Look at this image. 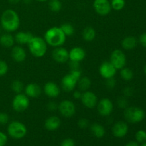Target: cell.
Listing matches in <instances>:
<instances>
[{
	"mask_svg": "<svg viewBox=\"0 0 146 146\" xmlns=\"http://www.w3.org/2000/svg\"><path fill=\"white\" fill-rule=\"evenodd\" d=\"M0 26L6 32H14L20 26V18L18 13L12 9L4 10L0 18Z\"/></svg>",
	"mask_w": 146,
	"mask_h": 146,
	"instance_id": "cell-1",
	"label": "cell"
},
{
	"mask_svg": "<svg viewBox=\"0 0 146 146\" xmlns=\"http://www.w3.org/2000/svg\"><path fill=\"white\" fill-rule=\"evenodd\" d=\"M44 40L47 45L56 48L62 46L66 41V36L64 34L60 27H52L44 34Z\"/></svg>",
	"mask_w": 146,
	"mask_h": 146,
	"instance_id": "cell-2",
	"label": "cell"
},
{
	"mask_svg": "<svg viewBox=\"0 0 146 146\" xmlns=\"http://www.w3.org/2000/svg\"><path fill=\"white\" fill-rule=\"evenodd\" d=\"M29 52L35 58H42L47 52V44L44 38L33 36L27 44Z\"/></svg>",
	"mask_w": 146,
	"mask_h": 146,
	"instance_id": "cell-3",
	"label": "cell"
},
{
	"mask_svg": "<svg viewBox=\"0 0 146 146\" xmlns=\"http://www.w3.org/2000/svg\"><path fill=\"white\" fill-rule=\"evenodd\" d=\"M82 76L80 69L71 70L69 74H66L61 81V88L66 92H71L74 91L79 78Z\"/></svg>",
	"mask_w": 146,
	"mask_h": 146,
	"instance_id": "cell-4",
	"label": "cell"
},
{
	"mask_svg": "<svg viewBox=\"0 0 146 146\" xmlns=\"http://www.w3.org/2000/svg\"><path fill=\"white\" fill-rule=\"evenodd\" d=\"M123 115L127 122L131 124H136L143 121L145 117V112L139 107L128 106L124 110Z\"/></svg>",
	"mask_w": 146,
	"mask_h": 146,
	"instance_id": "cell-5",
	"label": "cell"
},
{
	"mask_svg": "<svg viewBox=\"0 0 146 146\" xmlns=\"http://www.w3.org/2000/svg\"><path fill=\"white\" fill-rule=\"evenodd\" d=\"M7 134L14 139H21L27 134V128L23 123L19 121H13L7 125Z\"/></svg>",
	"mask_w": 146,
	"mask_h": 146,
	"instance_id": "cell-6",
	"label": "cell"
},
{
	"mask_svg": "<svg viewBox=\"0 0 146 146\" xmlns=\"http://www.w3.org/2000/svg\"><path fill=\"white\" fill-rule=\"evenodd\" d=\"M29 98L25 94H16L13 98L11 106L15 112L21 113L25 111L29 106Z\"/></svg>",
	"mask_w": 146,
	"mask_h": 146,
	"instance_id": "cell-7",
	"label": "cell"
},
{
	"mask_svg": "<svg viewBox=\"0 0 146 146\" xmlns=\"http://www.w3.org/2000/svg\"><path fill=\"white\" fill-rule=\"evenodd\" d=\"M58 111L63 117L68 118L75 115L76 108L73 101L71 100L65 99L61 101L59 104H58Z\"/></svg>",
	"mask_w": 146,
	"mask_h": 146,
	"instance_id": "cell-8",
	"label": "cell"
},
{
	"mask_svg": "<svg viewBox=\"0 0 146 146\" xmlns=\"http://www.w3.org/2000/svg\"><path fill=\"white\" fill-rule=\"evenodd\" d=\"M98 114L103 117H108L111 115L113 111V104L110 98H103L98 101L96 105Z\"/></svg>",
	"mask_w": 146,
	"mask_h": 146,
	"instance_id": "cell-9",
	"label": "cell"
},
{
	"mask_svg": "<svg viewBox=\"0 0 146 146\" xmlns=\"http://www.w3.org/2000/svg\"><path fill=\"white\" fill-rule=\"evenodd\" d=\"M110 62L117 70H121L126 65L127 58L125 53L121 49H115L111 53Z\"/></svg>",
	"mask_w": 146,
	"mask_h": 146,
	"instance_id": "cell-10",
	"label": "cell"
},
{
	"mask_svg": "<svg viewBox=\"0 0 146 146\" xmlns=\"http://www.w3.org/2000/svg\"><path fill=\"white\" fill-rule=\"evenodd\" d=\"M93 7L96 12L100 16H107L112 10L109 0H94Z\"/></svg>",
	"mask_w": 146,
	"mask_h": 146,
	"instance_id": "cell-11",
	"label": "cell"
},
{
	"mask_svg": "<svg viewBox=\"0 0 146 146\" xmlns=\"http://www.w3.org/2000/svg\"><path fill=\"white\" fill-rule=\"evenodd\" d=\"M117 71L118 70L110 62V61H104L100 65L99 69H98L100 75L101 76L102 78H105V79L113 78L115 76V74H116Z\"/></svg>",
	"mask_w": 146,
	"mask_h": 146,
	"instance_id": "cell-12",
	"label": "cell"
},
{
	"mask_svg": "<svg viewBox=\"0 0 146 146\" xmlns=\"http://www.w3.org/2000/svg\"><path fill=\"white\" fill-rule=\"evenodd\" d=\"M81 101L83 105L87 108L93 109L96 107L98 103V98L96 94L91 91H86L82 92V95L81 97Z\"/></svg>",
	"mask_w": 146,
	"mask_h": 146,
	"instance_id": "cell-13",
	"label": "cell"
},
{
	"mask_svg": "<svg viewBox=\"0 0 146 146\" xmlns=\"http://www.w3.org/2000/svg\"><path fill=\"white\" fill-rule=\"evenodd\" d=\"M52 58L58 64H65L69 60L68 51L63 46L56 47L52 51Z\"/></svg>",
	"mask_w": 146,
	"mask_h": 146,
	"instance_id": "cell-14",
	"label": "cell"
},
{
	"mask_svg": "<svg viewBox=\"0 0 146 146\" xmlns=\"http://www.w3.org/2000/svg\"><path fill=\"white\" fill-rule=\"evenodd\" d=\"M129 127L124 121H118L112 127V133L115 138H124L128 134Z\"/></svg>",
	"mask_w": 146,
	"mask_h": 146,
	"instance_id": "cell-15",
	"label": "cell"
},
{
	"mask_svg": "<svg viewBox=\"0 0 146 146\" xmlns=\"http://www.w3.org/2000/svg\"><path fill=\"white\" fill-rule=\"evenodd\" d=\"M43 90L46 96L51 98H57L61 94V88L54 81H48L46 83Z\"/></svg>",
	"mask_w": 146,
	"mask_h": 146,
	"instance_id": "cell-16",
	"label": "cell"
},
{
	"mask_svg": "<svg viewBox=\"0 0 146 146\" xmlns=\"http://www.w3.org/2000/svg\"><path fill=\"white\" fill-rule=\"evenodd\" d=\"M11 56L15 62L22 63L27 58V52L21 46H14L11 48Z\"/></svg>",
	"mask_w": 146,
	"mask_h": 146,
	"instance_id": "cell-17",
	"label": "cell"
},
{
	"mask_svg": "<svg viewBox=\"0 0 146 146\" xmlns=\"http://www.w3.org/2000/svg\"><path fill=\"white\" fill-rule=\"evenodd\" d=\"M24 94L29 98H36L41 96L42 93V89L38 84L36 83H29L24 87Z\"/></svg>",
	"mask_w": 146,
	"mask_h": 146,
	"instance_id": "cell-18",
	"label": "cell"
},
{
	"mask_svg": "<svg viewBox=\"0 0 146 146\" xmlns=\"http://www.w3.org/2000/svg\"><path fill=\"white\" fill-rule=\"evenodd\" d=\"M69 60L76 62H81L85 58L86 51L80 46H75L68 51Z\"/></svg>",
	"mask_w": 146,
	"mask_h": 146,
	"instance_id": "cell-19",
	"label": "cell"
},
{
	"mask_svg": "<svg viewBox=\"0 0 146 146\" xmlns=\"http://www.w3.org/2000/svg\"><path fill=\"white\" fill-rule=\"evenodd\" d=\"M61 121L56 115H51L46 119L44 127L48 131H55L60 128Z\"/></svg>",
	"mask_w": 146,
	"mask_h": 146,
	"instance_id": "cell-20",
	"label": "cell"
},
{
	"mask_svg": "<svg viewBox=\"0 0 146 146\" xmlns=\"http://www.w3.org/2000/svg\"><path fill=\"white\" fill-rule=\"evenodd\" d=\"M33 36L34 35L30 31H21L16 33L15 36H14V39H15L16 43H17L19 45L21 46L28 44Z\"/></svg>",
	"mask_w": 146,
	"mask_h": 146,
	"instance_id": "cell-21",
	"label": "cell"
},
{
	"mask_svg": "<svg viewBox=\"0 0 146 146\" xmlns=\"http://www.w3.org/2000/svg\"><path fill=\"white\" fill-rule=\"evenodd\" d=\"M14 36L10 33L7 32L0 34V45L4 48H11L14 46Z\"/></svg>",
	"mask_w": 146,
	"mask_h": 146,
	"instance_id": "cell-22",
	"label": "cell"
},
{
	"mask_svg": "<svg viewBox=\"0 0 146 146\" xmlns=\"http://www.w3.org/2000/svg\"><path fill=\"white\" fill-rule=\"evenodd\" d=\"M137 44H138V40L135 36H128L125 37L121 41V46L124 50H126V51L134 49L137 46Z\"/></svg>",
	"mask_w": 146,
	"mask_h": 146,
	"instance_id": "cell-23",
	"label": "cell"
},
{
	"mask_svg": "<svg viewBox=\"0 0 146 146\" xmlns=\"http://www.w3.org/2000/svg\"><path fill=\"white\" fill-rule=\"evenodd\" d=\"M90 131L94 137L97 138H101L105 135V128L98 123H94L90 126Z\"/></svg>",
	"mask_w": 146,
	"mask_h": 146,
	"instance_id": "cell-24",
	"label": "cell"
},
{
	"mask_svg": "<svg viewBox=\"0 0 146 146\" xmlns=\"http://www.w3.org/2000/svg\"><path fill=\"white\" fill-rule=\"evenodd\" d=\"M96 36V31L92 27H86L82 31V37L86 41H94Z\"/></svg>",
	"mask_w": 146,
	"mask_h": 146,
	"instance_id": "cell-25",
	"label": "cell"
},
{
	"mask_svg": "<svg viewBox=\"0 0 146 146\" xmlns=\"http://www.w3.org/2000/svg\"><path fill=\"white\" fill-rule=\"evenodd\" d=\"M77 86H78V90H80L81 92L88 91L91 86V79L87 76H81L78 80Z\"/></svg>",
	"mask_w": 146,
	"mask_h": 146,
	"instance_id": "cell-26",
	"label": "cell"
},
{
	"mask_svg": "<svg viewBox=\"0 0 146 146\" xmlns=\"http://www.w3.org/2000/svg\"><path fill=\"white\" fill-rule=\"evenodd\" d=\"M120 76L123 81H130L133 78V71L128 67H123L120 70Z\"/></svg>",
	"mask_w": 146,
	"mask_h": 146,
	"instance_id": "cell-27",
	"label": "cell"
},
{
	"mask_svg": "<svg viewBox=\"0 0 146 146\" xmlns=\"http://www.w3.org/2000/svg\"><path fill=\"white\" fill-rule=\"evenodd\" d=\"M48 8L53 12H58L62 9V3L60 0H48Z\"/></svg>",
	"mask_w": 146,
	"mask_h": 146,
	"instance_id": "cell-28",
	"label": "cell"
},
{
	"mask_svg": "<svg viewBox=\"0 0 146 146\" xmlns=\"http://www.w3.org/2000/svg\"><path fill=\"white\" fill-rule=\"evenodd\" d=\"M11 88L16 94H21L24 89V84L19 80H14L11 84Z\"/></svg>",
	"mask_w": 146,
	"mask_h": 146,
	"instance_id": "cell-29",
	"label": "cell"
},
{
	"mask_svg": "<svg viewBox=\"0 0 146 146\" xmlns=\"http://www.w3.org/2000/svg\"><path fill=\"white\" fill-rule=\"evenodd\" d=\"M61 29L64 33L66 36H71L75 32V29H74V26L69 23H64L61 25Z\"/></svg>",
	"mask_w": 146,
	"mask_h": 146,
	"instance_id": "cell-30",
	"label": "cell"
},
{
	"mask_svg": "<svg viewBox=\"0 0 146 146\" xmlns=\"http://www.w3.org/2000/svg\"><path fill=\"white\" fill-rule=\"evenodd\" d=\"M111 5L112 9L115 11H121L125 6V0H111Z\"/></svg>",
	"mask_w": 146,
	"mask_h": 146,
	"instance_id": "cell-31",
	"label": "cell"
},
{
	"mask_svg": "<svg viewBox=\"0 0 146 146\" xmlns=\"http://www.w3.org/2000/svg\"><path fill=\"white\" fill-rule=\"evenodd\" d=\"M135 140L138 143L146 142V131L144 130H139L135 133Z\"/></svg>",
	"mask_w": 146,
	"mask_h": 146,
	"instance_id": "cell-32",
	"label": "cell"
},
{
	"mask_svg": "<svg viewBox=\"0 0 146 146\" xmlns=\"http://www.w3.org/2000/svg\"><path fill=\"white\" fill-rule=\"evenodd\" d=\"M117 105H118V108H123L125 109L128 106V99L125 96H120L119 98L117 99Z\"/></svg>",
	"mask_w": 146,
	"mask_h": 146,
	"instance_id": "cell-33",
	"label": "cell"
},
{
	"mask_svg": "<svg viewBox=\"0 0 146 146\" xmlns=\"http://www.w3.org/2000/svg\"><path fill=\"white\" fill-rule=\"evenodd\" d=\"M9 66L4 60L0 59V77L4 76L8 73Z\"/></svg>",
	"mask_w": 146,
	"mask_h": 146,
	"instance_id": "cell-34",
	"label": "cell"
},
{
	"mask_svg": "<svg viewBox=\"0 0 146 146\" xmlns=\"http://www.w3.org/2000/svg\"><path fill=\"white\" fill-rule=\"evenodd\" d=\"M9 123V116L4 112H0V125H4Z\"/></svg>",
	"mask_w": 146,
	"mask_h": 146,
	"instance_id": "cell-35",
	"label": "cell"
},
{
	"mask_svg": "<svg viewBox=\"0 0 146 146\" xmlns=\"http://www.w3.org/2000/svg\"><path fill=\"white\" fill-rule=\"evenodd\" d=\"M77 124H78V126L80 128H81V129H86V128H87L90 125L89 121L84 118H82L78 120Z\"/></svg>",
	"mask_w": 146,
	"mask_h": 146,
	"instance_id": "cell-36",
	"label": "cell"
},
{
	"mask_svg": "<svg viewBox=\"0 0 146 146\" xmlns=\"http://www.w3.org/2000/svg\"><path fill=\"white\" fill-rule=\"evenodd\" d=\"M123 94L124 96L127 97H131L134 94V89L131 86H127L123 88Z\"/></svg>",
	"mask_w": 146,
	"mask_h": 146,
	"instance_id": "cell-37",
	"label": "cell"
},
{
	"mask_svg": "<svg viewBox=\"0 0 146 146\" xmlns=\"http://www.w3.org/2000/svg\"><path fill=\"white\" fill-rule=\"evenodd\" d=\"M60 146H76L75 141H74L72 138H65V139L61 142V145Z\"/></svg>",
	"mask_w": 146,
	"mask_h": 146,
	"instance_id": "cell-38",
	"label": "cell"
},
{
	"mask_svg": "<svg viewBox=\"0 0 146 146\" xmlns=\"http://www.w3.org/2000/svg\"><path fill=\"white\" fill-rule=\"evenodd\" d=\"M115 84H116V81L115 80L114 77L113 78H108V79H106V85L110 89L113 88L115 86Z\"/></svg>",
	"mask_w": 146,
	"mask_h": 146,
	"instance_id": "cell-39",
	"label": "cell"
},
{
	"mask_svg": "<svg viewBox=\"0 0 146 146\" xmlns=\"http://www.w3.org/2000/svg\"><path fill=\"white\" fill-rule=\"evenodd\" d=\"M8 138L7 134L2 131H0V146H5L7 144Z\"/></svg>",
	"mask_w": 146,
	"mask_h": 146,
	"instance_id": "cell-40",
	"label": "cell"
},
{
	"mask_svg": "<svg viewBox=\"0 0 146 146\" xmlns=\"http://www.w3.org/2000/svg\"><path fill=\"white\" fill-rule=\"evenodd\" d=\"M46 108L49 111H55L58 110V104L55 101H50L47 104Z\"/></svg>",
	"mask_w": 146,
	"mask_h": 146,
	"instance_id": "cell-41",
	"label": "cell"
},
{
	"mask_svg": "<svg viewBox=\"0 0 146 146\" xmlns=\"http://www.w3.org/2000/svg\"><path fill=\"white\" fill-rule=\"evenodd\" d=\"M138 41H139L140 44L142 46L146 48V32L143 33L141 36H140L139 38H138Z\"/></svg>",
	"mask_w": 146,
	"mask_h": 146,
	"instance_id": "cell-42",
	"label": "cell"
},
{
	"mask_svg": "<svg viewBox=\"0 0 146 146\" xmlns=\"http://www.w3.org/2000/svg\"><path fill=\"white\" fill-rule=\"evenodd\" d=\"M69 66H70V68H71V70L80 69L79 62H76V61H70Z\"/></svg>",
	"mask_w": 146,
	"mask_h": 146,
	"instance_id": "cell-43",
	"label": "cell"
},
{
	"mask_svg": "<svg viewBox=\"0 0 146 146\" xmlns=\"http://www.w3.org/2000/svg\"><path fill=\"white\" fill-rule=\"evenodd\" d=\"M73 96L75 99H81V95H82V92L80 90H75L73 91Z\"/></svg>",
	"mask_w": 146,
	"mask_h": 146,
	"instance_id": "cell-44",
	"label": "cell"
},
{
	"mask_svg": "<svg viewBox=\"0 0 146 146\" xmlns=\"http://www.w3.org/2000/svg\"><path fill=\"white\" fill-rule=\"evenodd\" d=\"M125 146H139V145L137 141H130V142L127 143Z\"/></svg>",
	"mask_w": 146,
	"mask_h": 146,
	"instance_id": "cell-45",
	"label": "cell"
},
{
	"mask_svg": "<svg viewBox=\"0 0 146 146\" xmlns=\"http://www.w3.org/2000/svg\"><path fill=\"white\" fill-rule=\"evenodd\" d=\"M21 1H22V0H8L9 2L11 4H17L19 3Z\"/></svg>",
	"mask_w": 146,
	"mask_h": 146,
	"instance_id": "cell-46",
	"label": "cell"
},
{
	"mask_svg": "<svg viewBox=\"0 0 146 146\" xmlns=\"http://www.w3.org/2000/svg\"><path fill=\"white\" fill-rule=\"evenodd\" d=\"M22 1L26 4H29L31 2V0H22Z\"/></svg>",
	"mask_w": 146,
	"mask_h": 146,
	"instance_id": "cell-47",
	"label": "cell"
},
{
	"mask_svg": "<svg viewBox=\"0 0 146 146\" xmlns=\"http://www.w3.org/2000/svg\"><path fill=\"white\" fill-rule=\"evenodd\" d=\"M37 1H39V2H45V1H48V0H36Z\"/></svg>",
	"mask_w": 146,
	"mask_h": 146,
	"instance_id": "cell-48",
	"label": "cell"
},
{
	"mask_svg": "<svg viewBox=\"0 0 146 146\" xmlns=\"http://www.w3.org/2000/svg\"><path fill=\"white\" fill-rule=\"evenodd\" d=\"M144 73H145V74L146 75V64L145 66H144Z\"/></svg>",
	"mask_w": 146,
	"mask_h": 146,
	"instance_id": "cell-49",
	"label": "cell"
},
{
	"mask_svg": "<svg viewBox=\"0 0 146 146\" xmlns=\"http://www.w3.org/2000/svg\"><path fill=\"white\" fill-rule=\"evenodd\" d=\"M141 146H146V142L141 143Z\"/></svg>",
	"mask_w": 146,
	"mask_h": 146,
	"instance_id": "cell-50",
	"label": "cell"
},
{
	"mask_svg": "<svg viewBox=\"0 0 146 146\" xmlns=\"http://www.w3.org/2000/svg\"><path fill=\"white\" fill-rule=\"evenodd\" d=\"M1 30H2V28H1V27L0 26V34H1Z\"/></svg>",
	"mask_w": 146,
	"mask_h": 146,
	"instance_id": "cell-51",
	"label": "cell"
}]
</instances>
